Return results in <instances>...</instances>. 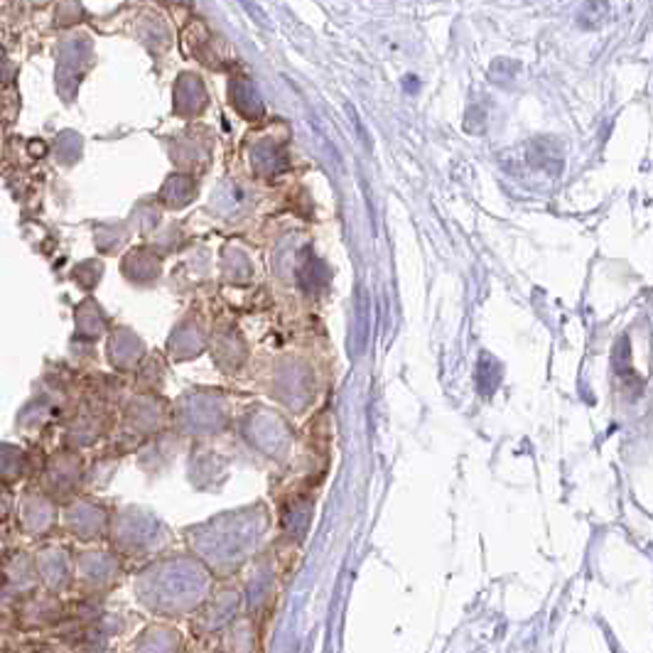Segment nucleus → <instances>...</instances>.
I'll list each match as a JSON object with an SVG mask.
<instances>
[{
    "label": "nucleus",
    "mask_w": 653,
    "mask_h": 653,
    "mask_svg": "<svg viewBox=\"0 0 653 653\" xmlns=\"http://www.w3.org/2000/svg\"><path fill=\"white\" fill-rule=\"evenodd\" d=\"M241 6H244L246 10H248V16L259 22V26H263V28H271V20H269V16H265V10L263 8H259L256 3H253V0H238Z\"/></svg>",
    "instance_id": "nucleus-2"
},
{
    "label": "nucleus",
    "mask_w": 653,
    "mask_h": 653,
    "mask_svg": "<svg viewBox=\"0 0 653 653\" xmlns=\"http://www.w3.org/2000/svg\"><path fill=\"white\" fill-rule=\"evenodd\" d=\"M65 555L57 553V550H50V553H42L40 555V571H42V577L45 583L50 585H57L59 579H62L67 575V567H65Z\"/></svg>",
    "instance_id": "nucleus-1"
}]
</instances>
